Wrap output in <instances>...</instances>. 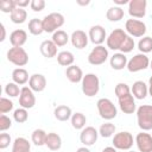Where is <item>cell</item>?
<instances>
[{
  "mask_svg": "<svg viewBox=\"0 0 152 152\" xmlns=\"http://www.w3.org/2000/svg\"><path fill=\"white\" fill-rule=\"evenodd\" d=\"M81 84H82L81 87H82L83 94L88 97L95 96L100 90V80H99L97 75H95L93 72L86 74L83 76V80H82Z\"/></svg>",
  "mask_w": 152,
  "mask_h": 152,
  "instance_id": "1",
  "label": "cell"
},
{
  "mask_svg": "<svg viewBox=\"0 0 152 152\" xmlns=\"http://www.w3.org/2000/svg\"><path fill=\"white\" fill-rule=\"evenodd\" d=\"M137 121L144 132L152 129V104H142L137 109Z\"/></svg>",
  "mask_w": 152,
  "mask_h": 152,
  "instance_id": "2",
  "label": "cell"
},
{
  "mask_svg": "<svg viewBox=\"0 0 152 152\" xmlns=\"http://www.w3.org/2000/svg\"><path fill=\"white\" fill-rule=\"evenodd\" d=\"M42 20H43L44 32H48V33L56 32L64 24V17L61 13H57V12H52V13L45 15Z\"/></svg>",
  "mask_w": 152,
  "mask_h": 152,
  "instance_id": "3",
  "label": "cell"
},
{
  "mask_svg": "<svg viewBox=\"0 0 152 152\" xmlns=\"http://www.w3.org/2000/svg\"><path fill=\"white\" fill-rule=\"evenodd\" d=\"M96 107H97L100 116L104 120H112L118 114V109H116L115 104L109 99H106V97L100 99L96 102Z\"/></svg>",
  "mask_w": 152,
  "mask_h": 152,
  "instance_id": "4",
  "label": "cell"
},
{
  "mask_svg": "<svg viewBox=\"0 0 152 152\" xmlns=\"http://www.w3.org/2000/svg\"><path fill=\"white\" fill-rule=\"evenodd\" d=\"M133 142H134L133 135L127 131L119 132L113 137V147H115L116 150L129 151L133 146Z\"/></svg>",
  "mask_w": 152,
  "mask_h": 152,
  "instance_id": "5",
  "label": "cell"
},
{
  "mask_svg": "<svg viewBox=\"0 0 152 152\" xmlns=\"http://www.w3.org/2000/svg\"><path fill=\"white\" fill-rule=\"evenodd\" d=\"M7 59L8 62H11L12 64L17 65V66H24L28 63V55L25 51L24 48H14L12 46L8 51H7Z\"/></svg>",
  "mask_w": 152,
  "mask_h": 152,
  "instance_id": "6",
  "label": "cell"
},
{
  "mask_svg": "<svg viewBox=\"0 0 152 152\" xmlns=\"http://www.w3.org/2000/svg\"><path fill=\"white\" fill-rule=\"evenodd\" d=\"M150 66V59L145 53H137L134 55L127 63V70L129 72H138L145 70Z\"/></svg>",
  "mask_w": 152,
  "mask_h": 152,
  "instance_id": "7",
  "label": "cell"
},
{
  "mask_svg": "<svg viewBox=\"0 0 152 152\" xmlns=\"http://www.w3.org/2000/svg\"><path fill=\"white\" fill-rule=\"evenodd\" d=\"M108 50L103 45H96L88 55V62L91 65H101L108 59Z\"/></svg>",
  "mask_w": 152,
  "mask_h": 152,
  "instance_id": "8",
  "label": "cell"
},
{
  "mask_svg": "<svg viewBox=\"0 0 152 152\" xmlns=\"http://www.w3.org/2000/svg\"><path fill=\"white\" fill-rule=\"evenodd\" d=\"M127 37L126 31H124L122 28H115L113 30L109 36L107 37L106 42H107V48H109L110 50H120L125 38Z\"/></svg>",
  "mask_w": 152,
  "mask_h": 152,
  "instance_id": "9",
  "label": "cell"
},
{
  "mask_svg": "<svg viewBox=\"0 0 152 152\" xmlns=\"http://www.w3.org/2000/svg\"><path fill=\"white\" fill-rule=\"evenodd\" d=\"M126 33L131 37H144L146 33V25L138 19H128L125 24Z\"/></svg>",
  "mask_w": 152,
  "mask_h": 152,
  "instance_id": "10",
  "label": "cell"
},
{
  "mask_svg": "<svg viewBox=\"0 0 152 152\" xmlns=\"http://www.w3.org/2000/svg\"><path fill=\"white\" fill-rule=\"evenodd\" d=\"M146 0H131L128 2V14L133 18H144L146 14Z\"/></svg>",
  "mask_w": 152,
  "mask_h": 152,
  "instance_id": "11",
  "label": "cell"
},
{
  "mask_svg": "<svg viewBox=\"0 0 152 152\" xmlns=\"http://www.w3.org/2000/svg\"><path fill=\"white\" fill-rule=\"evenodd\" d=\"M19 104L25 109H31L36 104V96L30 87H23L19 95Z\"/></svg>",
  "mask_w": 152,
  "mask_h": 152,
  "instance_id": "12",
  "label": "cell"
},
{
  "mask_svg": "<svg viewBox=\"0 0 152 152\" xmlns=\"http://www.w3.org/2000/svg\"><path fill=\"white\" fill-rule=\"evenodd\" d=\"M97 137H99V131H96V128L93 126H87L81 131L80 140L84 146L88 147L96 142Z\"/></svg>",
  "mask_w": 152,
  "mask_h": 152,
  "instance_id": "13",
  "label": "cell"
},
{
  "mask_svg": "<svg viewBox=\"0 0 152 152\" xmlns=\"http://www.w3.org/2000/svg\"><path fill=\"white\" fill-rule=\"evenodd\" d=\"M139 152H152V135L146 132H140L134 139Z\"/></svg>",
  "mask_w": 152,
  "mask_h": 152,
  "instance_id": "14",
  "label": "cell"
},
{
  "mask_svg": "<svg viewBox=\"0 0 152 152\" xmlns=\"http://www.w3.org/2000/svg\"><path fill=\"white\" fill-rule=\"evenodd\" d=\"M88 37L90 39V42L95 45H101L104 39H107V34H106V30L101 26V25H94L89 28V33Z\"/></svg>",
  "mask_w": 152,
  "mask_h": 152,
  "instance_id": "15",
  "label": "cell"
},
{
  "mask_svg": "<svg viewBox=\"0 0 152 152\" xmlns=\"http://www.w3.org/2000/svg\"><path fill=\"white\" fill-rule=\"evenodd\" d=\"M70 40H71V44L74 48L81 50V49H84L87 45H88V40H89V37L88 34L82 31V30H76L71 33V37H70Z\"/></svg>",
  "mask_w": 152,
  "mask_h": 152,
  "instance_id": "16",
  "label": "cell"
},
{
  "mask_svg": "<svg viewBox=\"0 0 152 152\" xmlns=\"http://www.w3.org/2000/svg\"><path fill=\"white\" fill-rule=\"evenodd\" d=\"M118 100H119V107L125 114H133L135 112L137 106H135L134 96L132 95V93L122 97H119Z\"/></svg>",
  "mask_w": 152,
  "mask_h": 152,
  "instance_id": "17",
  "label": "cell"
},
{
  "mask_svg": "<svg viewBox=\"0 0 152 152\" xmlns=\"http://www.w3.org/2000/svg\"><path fill=\"white\" fill-rule=\"evenodd\" d=\"M28 87L36 91V93H40L45 89L46 87V78L44 75L42 74H33L30 76V80H28Z\"/></svg>",
  "mask_w": 152,
  "mask_h": 152,
  "instance_id": "18",
  "label": "cell"
},
{
  "mask_svg": "<svg viewBox=\"0 0 152 152\" xmlns=\"http://www.w3.org/2000/svg\"><path fill=\"white\" fill-rule=\"evenodd\" d=\"M26 40H27V33L25 30L18 28V30H14L10 34V42H11L12 46H14V48H23V45L26 43Z\"/></svg>",
  "mask_w": 152,
  "mask_h": 152,
  "instance_id": "19",
  "label": "cell"
},
{
  "mask_svg": "<svg viewBox=\"0 0 152 152\" xmlns=\"http://www.w3.org/2000/svg\"><path fill=\"white\" fill-rule=\"evenodd\" d=\"M131 93L132 95L134 96V99H138V100H142L147 96L148 94V87L146 86L145 82L142 81H135L131 88Z\"/></svg>",
  "mask_w": 152,
  "mask_h": 152,
  "instance_id": "20",
  "label": "cell"
},
{
  "mask_svg": "<svg viewBox=\"0 0 152 152\" xmlns=\"http://www.w3.org/2000/svg\"><path fill=\"white\" fill-rule=\"evenodd\" d=\"M65 76H66V78L71 83H78V82H82L84 75H83V71H82V69L80 66L72 64V65H70V66L66 68Z\"/></svg>",
  "mask_w": 152,
  "mask_h": 152,
  "instance_id": "21",
  "label": "cell"
},
{
  "mask_svg": "<svg viewBox=\"0 0 152 152\" xmlns=\"http://www.w3.org/2000/svg\"><path fill=\"white\" fill-rule=\"evenodd\" d=\"M39 50H40V53L46 57V58H52L55 56H57V45L50 39V40H44L42 42L40 46H39Z\"/></svg>",
  "mask_w": 152,
  "mask_h": 152,
  "instance_id": "22",
  "label": "cell"
},
{
  "mask_svg": "<svg viewBox=\"0 0 152 152\" xmlns=\"http://www.w3.org/2000/svg\"><path fill=\"white\" fill-rule=\"evenodd\" d=\"M127 63H128V59H127L126 55L121 53V52L114 53L109 59V64H110L112 69H114V70H122L124 68L127 66Z\"/></svg>",
  "mask_w": 152,
  "mask_h": 152,
  "instance_id": "23",
  "label": "cell"
},
{
  "mask_svg": "<svg viewBox=\"0 0 152 152\" xmlns=\"http://www.w3.org/2000/svg\"><path fill=\"white\" fill-rule=\"evenodd\" d=\"M45 146L51 151H58L62 147V138H61V135L55 133V132L48 133L46 140H45Z\"/></svg>",
  "mask_w": 152,
  "mask_h": 152,
  "instance_id": "24",
  "label": "cell"
},
{
  "mask_svg": "<svg viewBox=\"0 0 152 152\" xmlns=\"http://www.w3.org/2000/svg\"><path fill=\"white\" fill-rule=\"evenodd\" d=\"M53 115L58 121H68L69 119H71L72 116V112L71 108L69 106L65 104H59L53 110Z\"/></svg>",
  "mask_w": 152,
  "mask_h": 152,
  "instance_id": "25",
  "label": "cell"
},
{
  "mask_svg": "<svg viewBox=\"0 0 152 152\" xmlns=\"http://www.w3.org/2000/svg\"><path fill=\"white\" fill-rule=\"evenodd\" d=\"M12 80L18 86H24L26 82H28V72L24 68H17L12 71Z\"/></svg>",
  "mask_w": 152,
  "mask_h": 152,
  "instance_id": "26",
  "label": "cell"
},
{
  "mask_svg": "<svg viewBox=\"0 0 152 152\" xmlns=\"http://www.w3.org/2000/svg\"><path fill=\"white\" fill-rule=\"evenodd\" d=\"M30 150H31V144L26 138L19 137L15 138V140L13 141L12 152H30Z\"/></svg>",
  "mask_w": 152,
  "mask_h": 152,
  "instance_id": "27",
  "label": "cell"
},
{
  "mask_svg": "<svg viewBox=\"0 0 152 152\" xmlns=\"http://www.w3.org/2000/svg\"><path fill=\"white\" fill-rule=\"evenodd\" d=\"M106 18L109 21H120L124 18V10L119 6L109 7L106 12Z\"/></svg>",
  "mask_w": 152,
  "mask_h": 152,
  "instance_id": "28",
  "label": "cell"
},
{
  "mask_svg": "<svg viewBox=\"0 0 152 152\" xmlns=\"http://www.w3.org/2000/svg\"><path fill=\"white\" fill-rule=\"evenodd\" d=\"M74 61H75V57L70 51H61L57 55V62L62 66L68 68V66L74 64Z\"/></svg>",
  "mask_w": 152,
  "mask_h": 152,
  "instance_id": "29",
  "label": "cell"
},
{
  "mask_svg": "<svg viewBox=\"0 0 152 152\" xmlns=\"http://www.w3.org/2000/svg\"><path fill=\"white\" fill-rule=\"evenodd\" d=\"M70 121H71V126H72L75 129H81V131H82V129L84 128L86 124H87V118H86V115H84L83 113L76 112V113L72 114Z\"/></svg>",
  "mask_w": 152,
  "mask_h": 152,
  "instance_id": "30",
  "label": "cell"
},
{
  "mask_svg": "<svg viewBox=\"0 0 152 152\" xmlns=\"http://www.w3.org/2000/svg\"><path fill=\"white\" fill-rule=\"evenodd\" d=\"M28 32L33 36H39L44 32L43 27V20L38 18H33L28 21Z\"/></svg>",
  "mask_w": 152,
  "mask_h": 152,
  "instance_id": "31",
  "label": "cell"
},
{
  "mask_svg": "<svg viewBox=\"0 0 152 152\" xmlns=\"http://www.w3.org/2000/svg\"><path fill=\"white\" fill-rule=\"evenodd\" d=\"M10 18H11V21L14 23V24H23V23H25L26 19H27V12H26L24 8L17 7V8L10 14Z\"/></svg>",
  "mask_w": 152,
  "mask_h": 152,
  "instance_id": "32",
  "label": "cell"
},
{
  "mask_svg": "<svg viewBox=\"0 0 152 152\" xmlns=\"http://www.w3.org/2000/svg\"><path fill=\"white\" fill-rule=\"evenodd\" d=\"M51 40L57 45V46H64L69 42V36L65 31L63 30H57L56 32L52 33Z\"/></svg>",
  "mask_w": 152,
  "mask_h": 152,
  "instance_id": "33",
  "label": "cell"
},
{
  "mask_svg": "<svg viewBox=\"0 0 152 152\" xmlns=\"http://www.w3.org/2000/svg\"><path fill=\"white\" fill-rule=\"evenodd\" d=\"M46 135L48 133L44 131V129H34L32 132V135H31V140L32 142L36 145V146H43L45 145V140H46Z\"/></svg>",
  "mask_w": 152,
  "mask_h": 152,
  "instance_id": "34",
  "label": "cell"
},
{
  "mask_svg": "<svg viewBox=\"0 0 152 152\" xmlns=\"http://www.w3.org/2000/svg\"><path fill=\"white\" fill-rule=\"evenodd\" d=\"M138 49L140 51V53H148L152 51V37L150 36H145L142 38H140V40L138 42Z\"/></svg>",
  "mask_w": 152,
  "mask_h": 152,
  "instance_id": "35",
  "label": "cell"
},
{
  "mask_svg": "<svg viewBox=\"0 0 152 152\" xmlns=\"http://www.w3.org/2000/svg\"><path fill=\"white\" fill-rule=\"evenodd\" d=\"M115 129H116V127H115L114 124H112V122H104V124H102L100 126L99 134L101 137H103V138H109V137H112L115 133Z\"/></svg>",
  "mask_w": 152,
  "mask_h": 152,
  "instance_id": "36",
  "label": "cell"
},
{
  "mask_svg": "<svg viewBox=\"0 0 152 152\" xmlns=\"http://www.w3.org/2000/svg\"><path fill=\"white\" fill-rule=\"evenodd\" d=\"M13 119L15 122L18 124H24L25 121H27L28 119V114H27V109L20 107V108H17L14 112H13Z\"/></svg>",
  "mask_w": 152,
  "mask_h": 152,
  "instance_id": "37",
  "label": "cell"
},
{
  "mask_svg": "<svg viewBox=\"0 0 152 152\" xmlns=\"http://www.w3.org/2000/svg\"><path fill=\"white\" fill-rule=\"evenodd\" d=\"M20 91H21V88H19V86L14 82H10L6 84L5 87V94L8 95L10 97H17L20 95Z\"/></svg>",
  "mask_w": 152,
  "mask_h": 152,
  "instance_id": "38",
  "label": "cell"
},
{
  "mask_svg": "<svg viewBox=\"0 0 152 152\" xmlns=\"http://www.w3.org/2000/svg\"><path fill=\"white\" fill-rule=\"evenodd\" d=\"M17 8L15 0H2L0 2V11L2 13H12Z\"/></svg>",
  "mask_w": 152,
  "mask_h": 152,
  "instance_id": "39",
  "label": "cell"
},
{
  "mask_svg": "<svg viewBox=\"0 0 152 152\" xmlns=\"http://www.w3.org/2000/svg\"><path fill=\"white\" fill-rule=\"evenodd\" d=\"M114 93H115L116 97L119 99V97H122V96H125V95L131 94V88L128 87V84H126V83H124V82H120V83H118V84L115 86Z\"/></svg>",
  "mask_w": 152,
  "mask_h": 152,
  "instance_id": "40",
  "label": "cell"
},
{
  "mask_svg": "<svg viewBox=\"0 0 152 152\" xmlns=\"http://www.w3.org/2000/svg\"><path fill=\"white\" fill-rule=\"evenodd\" d=\"M134 45H135V43H134L133 37H131V36L127 34V37L125 38V40H124V43H122V45L120 48L121 53H128V52H131L134 49Z\"/></svg>",
  "mask_w": 152,
  "mask_h": 152,
  "instance_id": "41",
  "label": "cell"
},
{
  "mask_svg": "<svg viewBox=\"0 0 152 152\" xmlns=\"http://www.w3.org/2000/svg\"><path fill=\"white\" fill-rule=\"evenodd\" d=\"M13 109V102L7 99V97H1L0 99V113L6 114Z\"/></svg>",
  "mask_w": 152,
  "mask_h": 152,
  "instance_id": "42",
  "label": "cell"
},
{
  "mask_svg": "<svg viewBox=\"0 0 152 152\" xmlns=\"http://www.w3.org/2000/svg\"><path fill=\"white\" fill-rule=\"evenodd\" d=\"M11 126H12V120L7 115L1 114L0 115V131L1 132H5L8 128H11Z\"/></svg>",
  "mask_w": 152,
  "mask_h": 152,
  "instance_id": "43",
  "label": "cell"
},
{
  "mask_svg": "<svg viewBox=\"0 0 152 152\" xmlns=\"http://www.w3.org/2000/svg\"><path fill=\"white\" fill-rule=\"evenodd\" d=\"M30 7L33 12H40L45 7V1L44 0H31Z\"/></svg>",
  "mask_w": 152,
  "mask_h": 152,
  "instance_id": "44",
  "label": "cell"
},
{
  "mask_svg": "<svg viewBox=\"0 0 152 152\" xmlns=\"http://www.w3.org/2000/svg\"><path fill=\"white\" fill-rule=\"evenodd\" d=\"M11 142V135L8 133H1L0 134V148L5 150L6 147L10 146Z\"/></svg>",
  "mask_w": 152,
  "mask_h": 152,
  "instance_id": "45",
  "label": "cell"
},
{
  "mask_svg": "<svg viewBox=\"0 0 152 152\" xmlns=\"http://www.w3.org/2000/svg\"><path fill=\"white\" fill-rule=\"evenodd\" d=\"M15 4H17V7L25 8L26 6L31 5V1L30 0H15Z\"/></svg>",
  "mask_w": 152,
  "mask_h": 152,
  "instance_id": "46",
  "label": "cell"
},
{
  "mask_svg": "<svg viewBox=\"0 0 152 152\" xmlns=\"http://www.w3.org/2000/svg\"><path fill=\"white\" fill-rule=\"evenodd\" d=\"M0 31H1V36H0V42H4L6 38V28L4 26V24H0Z\"/></svg>",
  "mask_w": 152,
  "mask_h": 152,
  "instance_id": "47",
  "label": "cell"
},
{
  "mask_svg": "<svg viewBox=\"0 0 152 152\" xmlns=\"http://www.w3.org/2000/svg\"><path fill=\"white\" fill-rule=\"evenodd\" d=\"M102 152H116V148L113 147V146H107L102 150Z\"/></svg>",
  "mask_w": 152,
  "mask_h": 152,
  "instance_id": "48",
  "label": "cell"
},
{
  "mask_svg": "<svg viewBox=\"0 0 152 152\" xmlns=\"http://www.w3.org/2000/svg\"><path fill=\"white\" fill-rule=\"evenodd\" d=\"M76 152H90V150L87 146H82V147H78L76 150Z\"/></svg>",
  "mask_w": 152,
  "mask_h": 152,
  "instance_id": "49",
  "label": "cell"
},
{
  "mask_svg": "<svg viewBox=\"0 0 152 152\" xmlns=\"http://www.w3.org/2000/svg\"><path fill=\"white\" fill-rule=\"evenodd\" d=\"M148 94L152 96V76L150 77V80H148Z\"/></svg>",
  "mask_w": 152,
  "mask_h": 152,
  "instance_id": "50",
  "label": "cell"
},
{
  "mask_svg": "<svg viewBox=\"0 0 152 152\" xmlns=\"http://www.w3.org/2000/svg\"><path fill=\"white\" fill-rule=\"evenodd\" d=\"M128 2H129L128 0H121V1H119V0H114V4L119 5V7H120V5H125V4H128Z\"/></svg>",
  "mask_w": 152,
  "mask_h": 152,
  "instance_id": "51",
  "label": "cell"
},
{
  "mask_svg": "<svg viewBox=\"0 0 152 152\" xmlns=\"http://www.w3.org/2000/svg\"><path fill=\"white\" fill-rule=\"evenodd\" d=\"M89 2H90L89 0H88V1H81V0H78V1H77V4H78V5H84V6H86V5H89Z\"/></svg>",
  "mask_w": 152,
  "mask_h": 152,
  "instance_id": "52",
  "label": "cell"
},
{
  "mask_svg": "<svg viewBox=\"0 0 152 152\" xmlns=\"http://www.w3.org/2000/svg\"><path fill=\"white\" fill-rule=\"evenodd\" d=\"M150 68H151V70H152V61H150Z\"/></svg>",
  "mask_w": 152,
  "mask_h": 152,
  "instance_id": "53",
  "label": "cell"
},
{
  "mask_svg": "<svg viewBox=\"0 0 152 152\" xmlns=\"http://www.w3.org/2000/svg\"><path fill=\"white\" fill-rule=\"evenodd\" d=\"M128 152H135V151H131V150H129V151H128Z\"/></svg>",
  "mask_w": 152,
  "mask_h": 152,
  "instance_id": "54",
  "label": "cell"
}]
</instances>
